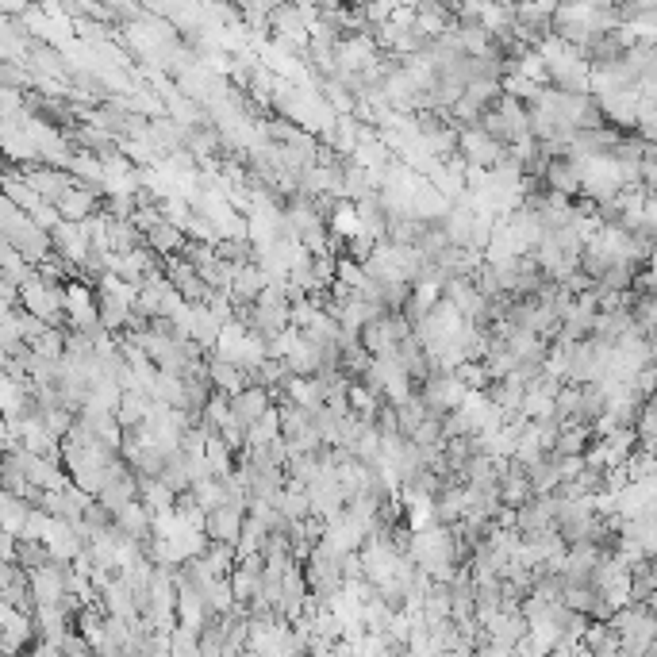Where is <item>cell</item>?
Masks as SVG:
<instances>
[{
  "instance_id": "obj_1",
  "label": "cell",
  "mask_w": 657,
  "mask_h": 657,
  "mask_svg": "<svg viewBox=\"0 0 657 657\" xmlns=\"http://www.w3.org/2000/svg\"><path fill=\"white\" fill-rule=\"evenodd\" d=\"M454 535L446 531V527H427V531H415L412 538V558L427 569V573H435V577H446L450 573V558H454Z\"/></svg>"
},
{
  "instance_id": "obj_2",
  "label": "cell",
  "mask_w": 657,
  "mask_h": 657,
  "mask_svg": "<svg viewBox=\"0 0 657 657\" xmlns=\"http://www.w3.org/2000/svg\"><path fill=\"white\" fill-rule=\"evenodd\" d=\"M465 396H469V389L462 385L458 373H431V377L423 381V400H427L431 415H438V419H446L450 412H458V408L465 404Z\"/></svg>"
},
{
  "instance_id": "obj_3",
  "label": "cell",
  "mask_w": 657,
  "mask_h": 657,
  "mask_svg": "<svg viewBox=\"0 0 657 657\" xmlns=\"http://www.w3.org/2000/svg\"><path fill=\"white\" fill-rule=\"evenodd\" d=\"M458 150H462V158L473 166V170H485V173L496 170V166L504 162V154H508V146H500L496 139H488L481 127H469V131H462Z\"/></svg>"
},
{
  "instance_id": "obj_4",
  "label": "cell",
  "mask_w": 657,
  "mask_h": 657,
  "mask_svg": "<svg viewBox=\"0 0 657 657\" xmlns=\"http://www.w3.org/2000/svg\"><path fill=\"white\" fill-rule=\"evenodd\" d=\"M16 170H20V166H16ZM24 181L27 185H31V189H35V193L43 196V200H47V204H54V208H58V204H62V200H66V193H70L73 185H77V181H73V173H66V170H50V166H24Z\"/></svg>"
},
{
  "instance_id": "obj_5",
  "label": "cell",
  "mask_w": 657,
  "mask_h": 657,
  "mask_svg": "<svg viewBox=\"0 0 657 657\" xmlns=\"http://www.w3.org/2000/svg\"><path fill=\"white\" fill-rule=\"evenodd\" d=\"M4 243L16 246V250H20V254H24V258L35 269L43 266L47 258H54V235H50V231H43L39 223H31V219H27V223L20 227V231H16V235H8Z\"/></svg>"
},
{
  "instance_id": "obj_6",
  "label": "cell",
  "mask_w": 657,
  "mask_h": 657,
  "mask_svg": "<svg viewBox=\"0 0 657 657\" xmlns=\"http://www.w3.org/2000/svg\"><path fill=\"white\" fill-rule=\"evenodd\" d=\"M504 227L511 231V239L519 243L523 254H535L538 243L546 239V227H542V219H538L535 208H519V212L504 216Z\"/></svg>"
},
{
  "instance_id": "obj_7",
  "label": "cell",
  "mask_w": 657,
  "mask_h": 657,
  "mask_svg": "<svg viewBox=\"0 0 657 657\" xmlns=\"http://www.w3.org/2000/svg\"><path fill=\"white\" fill-rule=\"evenodd\" d=\"M269 408H273V404H269V389H258V385H250V389H243L239 396H231V415L243 423L246 431H250Z\"/></svg>"
},
{
  "instance_id": "obj_8",
  "label": "cell",
  "mask_w": 657,
  "mask_h": 657,
  "mask_svg": "<svg viewBox=\"0 0 657 657\" xmlns=\"http://www.w3.org/2000/svg\"><path fill=\"white\" fill-rule=\"evenodd\" d=\"M266 289H269V277L262 273V266H258V262H250V266H239V273H235L231 300H235V304H258Z\"/></svg>"
},
{
  "instance_id": "obj_9",
  "label": "cell",
  "mask_w": 657,
  "mask_h": 657,
  "mask_svg": "<svg viewBox=\"0 0 657 657\" xmlns=\"http://www.w3.org/2000/svg\"><path fill=\"white\" fill-rule=\"evenodd\" d=\"M208 535L223 542V546H231V542H239L243 538V508H235V504H223L208 515Z\"/></svg>"
},
{
  "instance_id": "obj_10",
  "label": "cell",
  "mask_w": 657,
  "mask_h": 657,
  "mask_svg": "<svg viewBox=\"0 0 657 657\" xmlns=\"http://www.w3.org/2000/svg\"><path fill=\"white\" fill-rule=\"evenodd\" d=\"M477 212L473 208H465V204H458V208H450V216L442 219V231L450 235V243L454 246H473V235H477Z\"/></svg>"
},
{
  "instance_id": "obj_11",
  "label": "cell",
  "mask_w": 657,
  "mask_h": 657,
  "mask_svg": "<svg viewBox=\"0 0 657 657\" xmlns=\"http://www.w3.org/2000/svg\"><path fill=\"white\" fill-rule=\"evenodd\" d=\"M150 408H154V400H150L146 392L131 389V392H123L120 408H116V419H120L123 431H139L146 423V415H150Z\"/></svg>"
},
{
  "instance_id": "obj_12",
  "label": "cell",
  "mask_w": 657,
  "mask_h": 657,
  "mask_svg": "<svg viewBox=\"0 0 657 657\" xmlns=\"http://www.w3.org/2000/svg\"><path fill=\"white\" fill-rule=\"evenodd\" d=\"M208 377H212L216 392H223V396H239L243 389H250V377H246L239 365L223 362V358H216V362L208 365Z\"/></svg>"
},
{
  "instance_id": "obj_13",
  "label": "cell",
  "mask_w": 657,
  "mask_h": 657,
  "mask_svg": "<svg viewBox=\"0 0 657 657\" xmlns=\"http://www.w3.org/2000/svg\"><path fill=\"white\" fill-rule=\"evenodd\" d=\"M146 246H150L154 254H170V258H177V254L189 246V239H185V231H181V227H173L170 219H166L162 227H154V231L146 235Z\"/></svg>"
},
{
  "instance_id": "obj_14",
  "label": "cell",
  "mask_w": 657,
  "mask_h": 657,
  "mask_svg": "<svg viewBox=\"0 0 657 657\" xmlns=\"http://www.w3.org/2000/svg\"><path fill=\"white\" fill-rule=\"evenodd\" d=\"M277 438H281V412L269 408V412L246 431V446H250V450H266V446H273Z\"/></svg>"
},
{
  "instance_id": "obj_15",
  "label": "cell",
  "mask_w": 657,
  "mask_h": 657,
  "mask_svg": "<svg viewBox=\"0 0 657 657\" xmlns=\"http://www.w3.org/2000/svg\"><path fill=\"white\" fill-rule=\"evenodd\" d=\"M584 442H588V423H565L554 454L558 458H584Z\"/></svg>"
},
{
  "instance_id": "obj_16",
  "label": "cell",
  "mask_w": 657,
  "mask_h": 657,
  "mask_svg": "<svg viewBox=\"0 0 657 657\" xmlns=\"http://www.w3.org/2000/svg\"><path fill=\"white\" fill-rule=\"evenodd\" d=\"M97 300H100V327L104 331H123L131 323V304H123L116 296H104V292H100Z\"/></svg>"
},
{
  "instance_id": "obj_17",
  "label": "cell",
  "mask_w": 657,
  "mask_h": 657,
  "mask_svg": "<svg viewBox=\"0 0 657 657\" xmlns=\"http://www.w3.org/2000/svg\"><path fill=\"white\" fill-rule=\"evenodd\" d=\"M146 523H150V511L143 504H131L116 515V527H120L127 538H146Z\"/></svg>"
},
{
  "instance_id": "obj_18",
  "label": "cell",
  "mask_w": 657,
  "mask_h": 657,
  "mask_svg": "<svg viewBox=\"0 0 657 657\" xmlns=\"http://www.w3.org/2000/svg\"><path fill=\"white\" fill-rule=\"evenodd\" d=\"M204 458H208V465H212V473H216V481L219 477H231L235 469H231V446L223 442L219 435L208 438V450H204Z\"/></svg>"
}]
</instances>
